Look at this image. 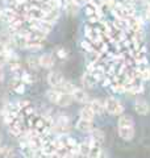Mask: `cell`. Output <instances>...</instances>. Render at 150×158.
<instances>
[{
    "label": "cell",
    "instance_id": "obj_30",
    "mask_svg": "<svg viewBox=\"0 0 150 158\" xmlns=\"http://www.w3.org/2000/svg\"><path fill=\"white\" fill-rule=\"evenodd\" d=\"M81 46H82V49L86 53H88V54H91V53H94V45H92V42L90 41V40H87V38H84V40H82V42H81Z\"/></svg>",
    "mask_w": 150,
    "mask_h": 158
},
{
    "label": "cell",
    "instance_id": "obj_35",
    "mask_svg": "<svg viewBox=\"0 0 150 158\" xmlns=\"http://www.w3.org/2000/svg\"><path fill=\"white\" fill-rule=\"evenodd\" d=\"M4 79H6V73H4V70L0 67V83H3Z\"/></svg>",
    "mask_w": 150,
    "mask_h": 158
},
{
    "label": "cell",
    "instance_id": "obj_23",
    "mask_svg": "<svg viewBox=\"0 0 150 158\" xmlns=\"http://www.w3.org/2000/svg\"><path fill=\"white\" fill-rule=\"evenodd\" d=\"M103 148H102V144L99 142H95L91 140V146H90V153H88V157L87 158H96L99 157V154L102 153Z\"/></svg>",
    "mask_w": 150,
    "mask_h": 158
},
{
    "label": "cell",
    "instance_id": "obj_1",
    "mask_svg": "<svg viewBox=\"0 0 150 158\" xmlns=\"http://www.w3.org/2000/svg\"><path fill=\"white\" fill-rule=\"evenodd\" d=\"M117 132H119V136L121 137L124 141H132L134 138L136 129H134V120L131 115L123 113L121 116H119Z\"/></svg>",
    "mask_w": 150,
    "mask_h": 158
},
{
    "label": "cell",
    "instance_id": "obj_4",
    "mask_svg": "<svg viewBox=\"0 0 150 158\" xmlns=\"http://www.w3.org/2000/svg\"><path fill=\"white\" fill-rule=\"evenodd\" d=\"M27 25L45 34H49L54 29V24L48 21V20H27Z\"/></svg>",
    "mask_w": 150,
    "mask_h": 158
},
{
    "label": "cell",
    "instance_id": "obj_15",
    "mask_svg": "<svg viewBox=\"0 0 150 158\" xmlns=\"http://www.w3.org/2000/svg\"><path fill=\"white\" fill-rule=\"evenodd\" d=\"M95 116H96V113L92 111V108L90 107L88 104L83 106L81 108V111H79V118H84V120H88V121H94Z\"/></svg>",
    "mask_w": 150,
    "mask_h": 158
},
{
    "label": "cell",
    "instance_id": "obj_32",
    "mask_svg": "<svg viewBox=\"0 0 150 158\" xmlns=\"http://www.w3.org/2000/svg\"><path fill=\"white\" fill-rule=\"evenodd\" d=\"M7 62H8V58H7V54L6 53H3V54H0V67H4L7 65Z\"/></svg>",
    "mask_w": 150,
    "mask_h": 158
},
{
    "label": "cell",
    "instance_id": "obj_10",
    "mask_svg": "<svg viewBox=\"0 0 150 158\" xmlns=\"http://www.w3.org/2000/svg\"><path fill=\"white\" fill-rule=\"evenodd\" d=\"M133 107H134V111L141 116H146L150 112V104L145 99H137V100H134Z\"/></svg>",
    "mask_w": 150,
    "mask_h": 158
},
{
    "label": "cell",
    "instance_id": "obj_29",
    "mask_svg": "<svg viewBox=\"0 0 150 158\" xmlns=\"http://www.w3.org/2000/svg\"><path fill=\"white\" fill-rule=\"evenodd\" d=\"M19 78L21 79V81L25 83V85H31V83L34 82V78H33V75H32V73H29V71H27V70H23Z\"/></svg>",
    "mask_w": 150,
    "mask_h": 158
},
{
    "label": "cell",
    "instance_id": "obj_27",
    "mask_svg": "<svg viewBox=\"0 0 150 158\" xmlns=\"http://www.w3.org/2000/svg\"><path fill=\"white\" fill-rule=\"evenodd\" d=\"M0 157L2 158H13L15 157V149L9 145H4L2 146V150H0Z\"/></svg>",
    "mask_w": 150,
    "mask_h": 158
},
{
    "label": "cell",
    "instance_id": "obj_40",
    "mask_svg": "<svg viewBox=\"0 0 150 158\" xmlns=\"http://www.w3.org/2000/svg\"><path fill=\"white\" fill-rule=\"evenodd\" d=\"M0 150H2V146H0Z\"/></svg>",
    "mask_w": 150,
    "mask_h": 158
},
{
    "label": "cell",
    "instance_id": "obj_33",
    "mask_svg": "<svg viewBox=\"0 0 150 158\" xmlns=\"http://www.w3.org/2000/svg\"><path fill=\"white\" fill-rule=\"evenodd\" d=\"M74 2L77 3V4H78V6L81 7V8H83L84 6H86V4H88L90 2H91V0H74Z\"/></svg>",
    "mask_w": 150,
    "mask_h": 158
},
{
    "label": "cell",
    "instance_id": "obj_34",
    "mask_svg": "<svg viewBox=\"0 0 150 158\" xmlns=\"http://www.w3.org/2000/svg\"><path fill=\"white\" fill-rule=\"evenodd\" d=\"M37 158H52V156H49V154H46V153H44V152L40 150L38 154H37Z\"/></svg>",
    "mask_w": 150,
    "mask_h": 158
},
{
    "label": "cell",
    "instance_id": "obj_25",
    "mask_svg": "<svg viewBox=\"0 0 150 158\" xmlns=\"http://www.w3.org/2000/svg\"><path fill=\"white\" fill-rule=\"evenodd\" d=\"M117 2L119 0H100L98 4L100 6V8L103 9V12L106 13V12H111L113 9V7L117 4Z\"/></svg>",
    "mask_w": 150,
    "mask_h": 158
},
{
    "label": "cell",
    "instance_id": "obj_16",
    "mask_svg": "<svg viewBox=\"0 0 150 158\" xmlns=\"http://www.w3.org/2000/svg\"><path fill=\"white\" fill-rule=\"evenodd\" d=\"M20 149H21V154L24 158H37V154L40 152V150H36L34 148H32L29 144L20 145Z\"/></svg>",
    "mask_w": 150,
    "mask_h": 158
},
{
    "label": "cell",
    "instance_id": "obj_6",
    "mask_svg": "<svg viewBox=\"0 0 150 158\" xmlns=\"http://www.w3.org/2000/svg\"><path fill=\"white\" fill-rule=\"evenodd\" d=\"M71 96H73V100H74V102L79 103V104H83V106L88 104L90 100H91V99H90L88 92L84 90V88H79V87H77V88H75V90L73 91Z\"/></svg>",
    "mask_w": 150,
    "mask_h": 158
},
{
    "label": "cell",
    "instance_id": "obj_31",
    "mask_svg": "<svg viewBox=\"0 0 150 158\" xmlns=\"http://www.w3.org/2000/svg\"><path fill=\"white\" fill-rule=\"evenodd\" d=\"M56 54H57V57L61 58V59H66L69 57V52L65 48H61V46H59L57 50H56Z\"/></svg>",
    "mask_w": 150,
    "mask_h": 158
},
{
    "label": "cell",
    "instance_id": "obj_26",
    "mask_svg": "<svg viewBox=\"0 0 150 158\" xmlns=\"http://www.w3.org/2000/svg\"><path fill=\"white\" fill-rule=\"evenodd\" d=\"M46 99L50 102V103H53V104H57V102H58V99H59V95H61V91H58L57 88H50V90L46 91Z\"/></svg>",
    "mask_w": 150,
    "mask_h": 158
},
{
    "label": "cell",
    "instance_id": "obj_13",
    "mask_svg": "<svg viewBox=\"0 0 150 158\" xmlns=\"http://www.w3.org/2000/svg\"><path fill=\"white\" fill-rule=\"evenodd\" d=\"M88 106L91 107L92 111L99 116L106 113V106H104V100H102V99H92V100H90Z\"/></svg>",
    "mask_w": 150,
    "mask_h": 158
},
{
    "label": "cell",
    "instance_id": "obj_8",
    "mask_svg": "<svg viewBox=\"0 0 150 158\" xmlns=\"http://www.w3.org/2000/svg\"><path fill=\"white\" fill-rule=\"evenodd\" d=\"M75 129L83 133V135H90V133L95 129V125L92 121L84 120V118H78L77 124H75Z\"/></svg>",
    "mask_w": 150,
    "mask_h": 158
},
{
    "label": "cell",
    "instance_id": "obj_3",
    "mask_svg": "<svg viewBox=\"0 0 150 158\" xmlns=\"http://www.w3.org/2000/svg\"><path fill=\"white\" fill-rule=\"evenodd\" d=\"M104 106H106V113L111 116H121L125 111V107L123 103L113 96H108L104 100Z\"/></svg>",
    "mask_w": 150,
    "mask_h": 158
},
{
    "label": "cell",
    "instance_id": "obj_28",
    "mask_svg": "<svg viewBox=\"0 0 150 158\" xmlns=\"http://www.w3.org/2000/svg\"><path fill=\"white\" fill-rule=\"evenodd\" d=\"M27 65L29 67V70H38V67H40L38 57H34V56L27 57Z\"/></svg>",
    "mask_w": 150,
    "mask_h": 158
},
{
    "label": "cell",
    "instance_id": "obj_21",
    "mask_svg": "<svg viewBox=\"0 0 150 158\" xmlns=\"http://www.w3.org/2000/svg\"><path fill=\"white\" fill-rule=\"evenodd\" d=\"M88 136H90V138H91L92 141L99 142V144H102V145H103L104 140H106V135H104V132L102 129H99V128H95V129L90 133Z\"/></svg>",
    "mask_w": 150,
    "mask_h": 158
},
{
    "label": "cell",
    "instance_id": "obj_38",
    "mask_svg": "<svg viewBox=\"0 0 150 158\" xmlns=\"http://www.w3.org/2000/svg\"><path fill=\"white\" fill-rule=\"evenodd\" d=\"M2 15H3V8L0 7V19H2Z\"/></svg>",
    "mask_w": 150,
    "mask_h": 158
},
{
    "label": "cell",
    "instance_id": "obj_14",
    "mask_svg": "<svg viewBox=\"0 0 150 158\" xmlns=\"http://www.w3.org/2000/svg\"><path fill=\"white\" fill-rule=\"evenodd\" d=\"M145 91V86H144V82L142 81H136L133 82L132 85H129L128 88H127V92L131 94V95H140Z\"/></svg>",
    "mask_w": 150,
    "mask_h": 158
},
{
    "label": "cell",
    "instance_id": "obj_19",
    "mask_svg": "<svg viewBox=\"0 0 150 158\" xmlns=\"http://www.w3.org/2000/svg\"><path fill=\"white\" fill-rule=\"evenodd\" d=\"M62 8L65 9V12H66V13L69 15V16H77V13L79 12V9H81V7H79L78 4L74 2V0H71V2H67V3H65Z\"/></svg>",
    "mask_w": 150,
    "mask_h": 158
},
{
    "label": "cell",
    "instance_id": "obj_7",
    "mask_svg": "<svg viewBox=\"0 0 150 158\" xmlns=\"http://www.w3.org/2000/svg\"><path fill=\"white\" fill-rule=\"evenodd\" d=\"M48 83H49V86L52 87V88H59L62 86V83L65 82V78L63 75L59 71H56V70H53V71H50L48 74Z\"/></svg>",
    "mask_w": 150,
    "mask_h": 158
},
{
    "label": "cell",
    "instance_id": "obj_5",
    "mask_svg": "<svg viewBox=\"0 0 150 158\" xmlns=\"http://www.w3.org/2000/svg\"><path fill=\"white\" fill-rule=\"evenodd\" d=\"M24 16L27 20H45V12L40 4H29L24 11Z\"/></svg>",
    "mask_w": 150,
    "mask_h": 158
},
{
    "label": "cell",
    "instance_id": "obj_36",
    "mask_svg": "<svg viewBox=\"0 0 150 158\" xmlns=\"http://www.w3.org/2000/svg\"><path fill=\"white\" fill-rule=\"evenodd\" d=\"M6 50H7V46H6V45H3V44L0 42V54L6 53Z\"/></svg>",
    "mask_w": 150,
    "mask_h": 158
},
{
    "label": "cell",
    "instance_id": "obj_12",
    "mask_svg": "<svg viewBox=\"0 0 150 158\" xmlns=\"http://www.w3.org/2000/svg\"><path fill=\"white\" fill-rule=\"evenodd\" d=\"M25 86L27 85H25L20 78L13 77V79L9 82V88H11L15 94H17V95H23V94L25 92Z\"/></svg>",
    "mask_w": 150,
    "mask_h": 158
},
{
    "label": "cell",
    "instance_id": "obj_9",
    "mask_svg": "<svg viewBox=\"0 0 150 158\" xmlns=\"http://www.w3.org/2000/svg\"><path fill=\"white\" fill-rule=\"evenodd\" d=\"M38 63H40V67L50 70V69H53L54 65H56V59H54V56H52V54L44 53L38 57Z\"/></svg>",
    "mask_w": 150,
    "mask_h": 158
},
{
    "label": "cell",
    "instance_id": "obj_22",
    "mask_svg": "<svg viewBox=\"0 0 150 158\" xmlns=\"http://www.w3.org/2000/svg\"><path fill=\"white\" fill-rule=\"evenodd\" d=\"M73 96L71 95H69V94H63L61 92V95H59V99H58V102H57V106L58 107H69V106H71L73 104Z\"/></svg>",
    "mask_w": 150,
    "mask_h": 158
},
{
    "label": "cell",
    "instance_id": "obj_20",
    "mask_svg": "<svg viewBox=\"0 0 150 158\" xmlns=\"http://www.w3.org/2000/svg\"><path fill=\"white\" fill-rule=\"evenodd\" d=\"M82 85H83V88H94L98 85V82L95 81V78L91 75V74L84 73L83 77H82Z\"/></svg>",
    "mask_w": 150,
    "mask_h": 158
},
{
    "label": "cell",
    "instance_id": "obj_17",
    "mask_svg": "<svg viewBox=\"0 0 150 158\" xmlns=\"http://www.w3.org/2000/svg\"><path fill=\"white\" fill-rule=\"evenodd\" d=\"M90 146H91V138H90V136H88L87 140L79 142V145H78V156H81V157H88Z\"/></svg>",
    "mask_w": 150,
    "mask_h": 158
},
{
    "label": "cell",
    "instance_id": "obj_2",
    "mask_svg": "<svg viewBox=\"0 0 150 158\" xmlns=\"http://www.w3.org/2000/svg\"><path fill=\"white\" fill-rule=\"evenodd\" d=\"M111 13L113 15V17L117 20H128L129 17L137 15V7L129 6V4L124 3V2H117V4L113 7Z\"/></svg>",
    "mask_w": 150,
    "mask_h": 158
},
{
    "label": "cell",
    "instance_id": "obj_18",
    "mask_svg": "<svg viewBox=\"0 0 150 158\" xmlns=\"http://www.w3.org/2000/svg\"><path fill=\"white\" fill-rule=\"evenodd\" d=\"M44 46V41H38V40H28L25 41V50L31 52H38L41 50Z\"/></svg>",
    "mask_w": 150,
    "mask_h": 158
},
{
    "label": "cell",
    "instance_id": "obj_24",
    "mask_svg": "<svg viewBox=\"0 0 150 158\" xmlns=\"http://www.w3.org/2000/svg\"><path fill=\"white\" fill-rule=\"evenodd\" d=\"M109 88L115 92V94H127V86L124 85L123 82L120 81H113L111 85H109Z\"/></svg>",
    "mask_w": 150,
    "mask_h": 158
},
{
    "label": "cell",
    "instance_id": "obj_39",
    "mask_svg": "<svg viewBox=\"0 0 150 158\" xmlns=\"http://www.w3.org/2000/svg\"><path fill=\"white\" fill-rule=\"evenodd\" d=\"M0 142H2V135H0Z\"/></svg>",
    "mask_w": 150,
    "mask_h": 158
},
{
    "label": "cell",
    "instance_id": "obj_37",
    "mask_svg": "<svg viewBox=\"0 0 150 158\" xmlns=\"http://www.w3.org/2000/svg\"><path fill=\"white\" fill-rule=\"evenodd\" d=\"M96 158H108V154H107V152L102 150V153H100V154H99V157H96Z\"/></svg>",
    "mask_w": 150,
    "mask_h": 158
},
{
    "label": "cell",
    "instance_id": "obj_11",
    "mask_svg": "<svg viewBox=\"0 0 150 158\" xmlns=\"http://www.w3.org/2000/svg\"><path fill=\"white\" fill-rule=\"evenodd\" d=\"M128 25H129V33L141 31V29H144V19L138 16V15H134V16L128 19Z\"/></svg>",
    "mask_w": 150,
    "mask_h": 158
}]
</instances>
